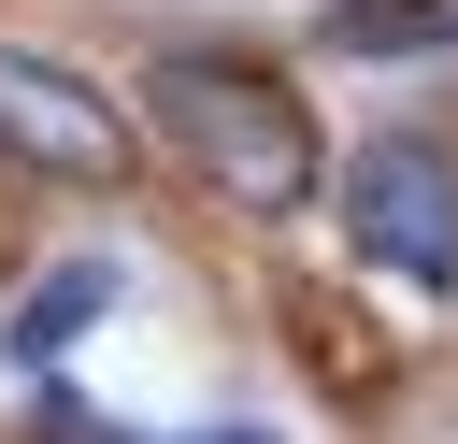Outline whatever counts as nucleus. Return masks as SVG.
I'll return each mask as SVG.
<instances>
[{"mask_svg":"<svg viewBox=\"0 0 458 444\" xmlns=\"http://www.w3.org/2000/svg\"><path fill=\"white\" fill-rule=\"evenodd\" d=\"M229 444H258V430H229Z\"/></svg>","mask_w":458,"mask_h":444,"instance_id":"5","label":"nucleus"},{"mask_svg":"<svg viewBox=\"0 0 458 444\" xmlns=\"http://www.w3.org/2000/svg\"><path fill=\"white\" fill-rule=\"evenodd\" d=\"M100 301H114V272H100V258H72V272H43V286H29L14 315H0V358H29V372H43V358H72V329H86Z\"/></svg>","mask_w":458,"mask_h":444,"instance_id":"4","label":"nucleus"},{"mask_svg":"<svg viewBox=\"0 0 458 444\" xmlns=\"http://www.w3.org/2000/svg\"><path fill=\"white\" fill-rule=\"evenodd\" d=\"M344 243L386 272V286H458V158L429 143H358L344 158Z\"/></svg>","mask_w":458,"mask_h":444,"instance_id":"2","label":"nucleus"},{"mask_svg":"<svg viewBox=\"0 0 458 444\" xmlns=\"http://www.w3.org/2000/svg\"><path fill=\"white\" fill-rule=\"evenodd\" d=\"M0 143H14V158H43V172H114V158H129V115H114L86 72H57V57L0 43Z\"/></svg>","mask_w":458,"mask_h":444,"instance_id":"3","label":"nucleus"},{"mask_svg":"<svg viewBox=\"0 0 458 444\" xmlns=\"http://www.w3.org/2000/svg\"><path fill=\"white\" fill-rule=\"evenodd\" d=\"M143 115H157V143H172L200 186H229L243 215H286V201L315 186V129H301V100H286L272 72L157 57V72H143Z\"/></svg>","mask_w":458,"mask_h":444,"instance_id":"1","label":"nucleus"}]
</instances>
